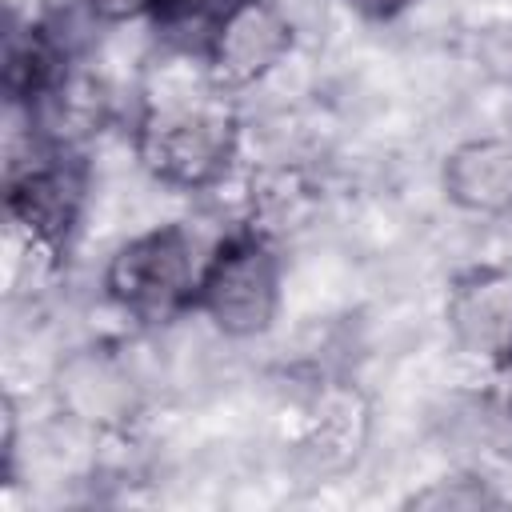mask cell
<instances>
[{"label": "cell", "instance_id": "cell-1", "mask_svg": "<svg viewBox=\"0 0 512 512\" xmlns=\"http://www.w3.org/2000/svg\"><path fill=\"white\" fill-rule=\"evenodd\" d=\"M236 96L220 92L192 52L180 68H160L132 112L136 164L172 192H208L228 180L240 160Z\"/></svg>", "mask_w": 512, "mask_h": 512}, {"label": "cell", "instance_id": "cell-2", "mask_svg": "<svg viewBox=\"0 0 512 512\" xmlns=\"http://www.w3.org/2000/svg\"><path fill=\"white\" fill-rule=\"evenodd\" d=\"M212 240L204 244L184 220L128 236L104 264V296L136 324L160 328L196 312V288Z\"/></svg>", "mask_w": 512, "mask_h": 512}, {"label": "cell", "instance_id": "cell-3", "mask_svg": "<svg viewBox=\"0 0 512 512\" xmlns=\"http://www.w3.org/2000/svg\"><path fill=\"white\" fill-rule=\"evenodd\" d=\"M28 132V128H24ZM88 204V164L80 148H56L36 132L24 148H8L4 168V208L24 244L48 264L68 260Z\"/></svg>", "mask_w": 512, "mask_h": 512}, {"label": "cell", "instance_id": "cell-4", "mask_svg": "<svg viewBox=\"0 0 512 512\" xmlns=\"http://www.w3.org/2000/svg\"><path fill=\"white\" fill-rule=\"evenodd\" d=\"M280 300L284 256L268 228L244 220L212 240L196 288V316L228 340H252L276 324Z\"/></svg>", "mask_w": 512, "mask_h": 512}, {"label": "cell", "instance_id": "cell-5", "mask_svg": "<svg viewBox=\"0 0 512 512\" xmlns=\"http://www.w3.org/2000/svg\"><path fill=\"white\" fill-rule=\"evenodd\" d=\"M292 48L296 28L276 0H232L196 48V60L220 92L240 96L272 76Z\"/></svg>", "mask_w": 512, "mask_h": 512}, {"label": "cell", "instance_id": "cell-6", "mask_svg": "<svg viewBox=\"0 0 512 512\" xmlns=\"http://www.w3.org/2000/svg\"><path fill=\"white\" fill-rule=\"evenodd\" d=\"M444 328L460 352L512 372V260L460 268L444 292Z\"/></svg>", "mask_w": 512, "mask_h": 512}, {"label": "cell", "instance_id": "cell-7", "mask_svg": "<svg viewBox=\"0 0 512 512\" xmlns=\"http://www.w3.org/2000/svg\"><path fill=\"white\" fill-rule=\"evenodd\" d=\"M76 68V48L68 32H60V20L52 16H28L16 20L4 36V64L0 84L12 112H32L68 72Z\"/></svg>", "mask_w": 512, "mask_h": 512}, {"label": "cell", "instance_id": "cell-8", "mask_svg": "<svg viewBox=\"0 0 512 512\" xmlns=\"http://www.w3.org/2000/svg\"><path fill=\"white\" fill-rule=\"evenodd\" d=\"M444 200L480 220L512 216V140L504 136H472L460 140L440 164Z\"/></svg>", "mask_w": 512, "mask_h": 512}, {"label": "cell", "instance_id": "cell-9", "mask_svg": "<svg viewBox=\"0 0 512 512\" xmlns=\"http://www.w3.org/2000/svg\"><path fill=\"white\" fill-rule=\"evenodd\" d=\"M232 0H156L152 4V28L164 40L168 52H192L204 44L208 28Z\"/></svg>", "mask_w": 512, "mask_h": 512}, {"label": "cell", "instance_id": "cell-10", "mask_svg": "<svg viewBox=\"0 0 512 512\" xmlns=\"http://www.w3.org/2000/svg\"><path fill=\"white\" fill-rule=\"evenodd\" d=\"M504 504L508 496H500L484 476H440L404 500V508H436V512L444 508L476 512V508H504Z\"/></svg>", "mask_w": 512, "mask_h": 512}, {"label": "cell", "instance_id": "cell-11", "mask_svg": "<svg viewBox=\"0 0 512 512\" xmlns=\"http://www.w3.org/2000/svg\"><path fill=\"white\" fill-rule=\"evenodd\" d=\"M156 0H80V8L96 20V24H132V20H148Z\"/></svg>", "mask_w": 512, "mask_h": 512}, {"label": "cell", "instance_id": "cell-12", "mask_svg": "<svg viewBox=\"0 0 512 512\" xmlns=\"http://www.w3.org/2000/svg\"><path fill=\"white\" fill-rule=\"evenodd\" d=\"M360 16H368V20H396L400 12H408L412 4H420V0H348Z\"/></svg>", "mask_w": 512, "mask_h": 512}]
</instances>
